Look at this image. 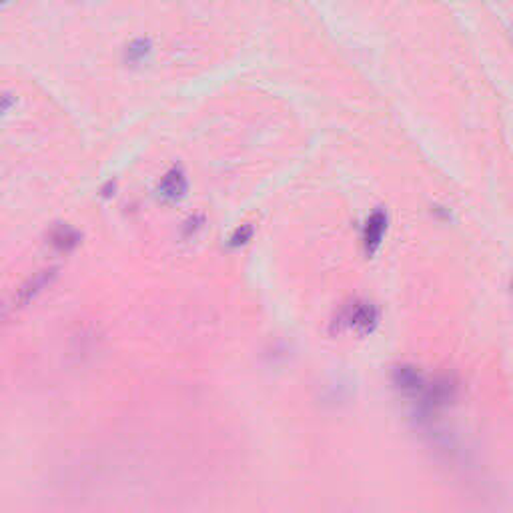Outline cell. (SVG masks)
<instances>
[{
    "mask_svg": "<svg viewBox=\"0 0 513 513\" xmlns=\"http://www.w3.org/2000/svg\"><path fill=\"white\" fill-rule=\"evenodd\" d=\"M397 383L401 385L403 389H415V387H419L421 379H419L417 371H413V369H407V367H399Z\"/></svg>",
    "mask_w": 513,
    "mask_h": 513,
    "instance_id": "3957f363",
    "label": "cell"
},
{
    "mask_svg": "<svg viewBox=\"0 0 513 513\" xmlns=\"http://www.w3.org/2000/svg\"><path fill=\"white\" fill-rule=\"evenodd\" d=\"M251 235H253V229H251V225H243V229H239V231L233 235L231 245L247 243V241L251 239Z\"/></svg>",
    "mask_w": 513,
    "mask_h": 513,
    "instance_id": "5b68a950",
    "label": "cell"
},
{
    "mask_svg": "<svg viewBox=\"0 0 513 513\" xmlns=\"http://www.w3.org/2000/svg\"><path fill=\"white\" fill-rule=\"evenodd\" d=\"M159 191L163 197L167 199H179L183 192L187 191V180H185V175L180 171H171L165 175V179L161 180L159 185Z\"/></svg>",
    "mask_w": 513,
    "mask_h": 513,
    "instance_id": "7a4b0ae2",
    "label": "cell"
},
{
    "mask_svg": "<svg viewBox=\"0 0 513 513\" xmlns=\"http://www.w3.org/2000/svg\"><path fill=\"white\" fill-rule=\"evenodd\" d=\"M512 37H513V28H512Z\"/></svg>",
    "mask_w": 513,
    "mask_h": 513,
    "instance_id": "8992f818",
    "label": "cell"
},
{
    "mask_svg": "<svg viewBox=\"0 0 513 513\" xmlns=\"http://www.w3.org/2000/svg\"><path fill=\"white\" fill-rule=\"evenodd\" d=\"M387 221L389 218H387V213H385L383 209L373 211L369 218H367L365 231H363V245H365L367 255H373L379 249V245L383 241L385 231H387Z\"/></svg>",
    "mask_w": 513,
    "mask_h": 513,
    "instance_id": "6da1fadb",
    "label": "cell"
},
{
    "mask_svg": "<svg viewBox=\"0 0 513 513\" xmlns=\"http://www.w3.org/2000/svg\"><path fill=\"white\" fill-rule=\"evenodd\" d=\"M77 235L73 231H68V229H58V231L52 235V243L58 245L61 249H66L70 245H77Z\"/></svg>",
    "mask_w": 513,
    "mask_h": 513,
    "instance_id": "277c9868",
    "label": "cell"
}]
</instances>
